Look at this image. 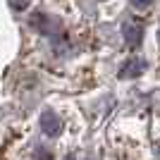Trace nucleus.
I'll return each mask as SVG.
<instances>
[{
  "label": "nucleus",
  "mask_w": 160,
  "mask_h": 160,
  "mask_svg": "<svg viewBox=\"0 0 160 160\" xmlns=\"http://www.w3.org/2000/svg\"><path fill=\"white\" fill-rule=\"evenodd\" d=\"M60 117H55L53 112H46L43 117H41V129H43V134L46 136H58L60 134Z\"/></svg>",
  "instance_id": "1"
},
{
  "label": "nucleus",
  "mask_w": 160,
  "mask_h": 160,
  "mask_svg": "<svg viewBox=\"0 0 160 160\" xmlns=\"http://www.w3.org/2000/svg\"><path fill=\"white\" fill-rule=\"evenodd\" d=\"M143 69H146V65H143L141 60H139V62H136V60H129L127 67H122L120 77H122V79H129V77H134V74H141Z\"/></svg>",
  "instance_id": "2"
},
{
  "label": "nucleus",
  "mask_w": 160,
  "mask_h": 160,
  "mask_svg": "<svg viewBox=\"0 0 160 160\" xmlns=\"http://www.w3.org/2000/svg\"><path fill=\"white\" fill-rule=\"evenodd\" d=\"M124 33H127V41L132 43V46L141 41V29H134L132 24H127V27H124Z\"/></svg>",
  "instance_id": "3"
},
{
  "label": "nucleus",
  "mask_w": 160,
  "mask_h": 160,
  "mask_svg": "<svg viewBox=\"0 0 160 160\" xmlns=\"http://www.w3.org/2000/svg\"><path fill=\"white\" fill-rule=\"evenodd\" d=\"M38 160H53V158H50V153H48V151H41V153H38Z\"/></svg>",
  "instance_id": "4"
},
{
  "label": "nucleus",
  "mask_w": 160,
  "mask_h": 160,
  "mask_svg": "<svg viewBox=\"0 0 160 160\" xmlns=\"http://www.w3.org/2000/svg\"><path fill=\"white\" fill-rule=\"evenodd\" d=\"M67 160H74V158H72V155H69V158H67Z\"/></svg>",
  "instance_id": "5"
}]
</instances>
